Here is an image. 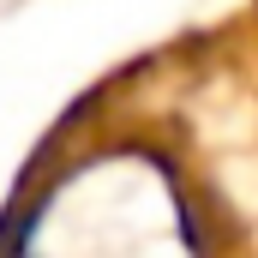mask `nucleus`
<instances>
[{
	"label": "nucleus",
	"instance_id": "f257e3e1",
	"mask_svg": "<svg viewBox=\"0 0 258 258\" xmlns=\"http://www.w3.org/2000/svg\"><path fill=\"white\" fill-rule=\"evenodd\" d=\"M114 246V216H102V258ZM72 252L78 258H96V234H90V222H72Z\"/></svg>",
	"mask_w": 258,
	"mask_h": 258
}]
</instances>
